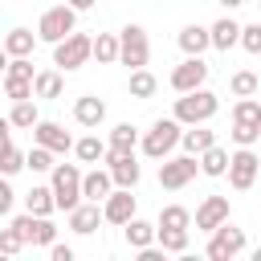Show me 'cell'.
<instances>
[{"label":"cell","instance_id":"cell-34","mask_svg":"<svg viewBox=\"0 0 261 261\" xmlns=\"http://www.w3.org/2000/svg\"><path fill=\"white\" fill-rule=\"evenodd\" d=\"M232 122H261V102L249 94V98H237L232 106Z\"/></svg>","mask_w":261,"mask_h":261},{"label":"cell","instance_id":"cell-26","mask_svg":"<svg viewBox=\"0 0 261 261\" xmlns=\"http://www.w3.org/2000/svg\"><path fill=\"white\" fill-rule=\"evenodd\" d=\"M196 163H200L204 175H224V167H228V151L212 143V147H204V151L196 155Z\"/></svg>","mask_w":261,"mask_h":261},{"label":"cell","instance_id":"cell-45","mask_svg":"<svg viewBox=\"0 0 261 261\" xmlns=\"http://www.w3.org/2000/svg\"><path fill=\"white\" fill-rule=\"evenodd\" d=\"M69 8L73 12H86V8H94V0H69Z\"/></svg>","mask_w":261,"mask_h":261},{"label":"cell","instance_id":"cell-14","mask_svg":"<svg viewBox=\"0 0 261 261\" xmlns=\"http://www.w3.org/2000/svg\"><path fill=\"white\" fill-rule=\"evenodd\" d=\"M220 220H228V196H204V204L196 208V228L212 232Z\"/></svg>","mask_w":261,"mask_h":261},{"label":"cell","instance_id":"cell-6","mask_svg":"<svg viewBox=\"0 0 261 261\" xmlns=\"http://www.w3.org/2000/svg\"><path fill=\"white\" fill-rule=\"evenodd\" d=\"M147 57H151L147 29H143V24H126V29L118 33V61L130 65V69H139V65H147Z\"/></svg>","mask_w":261,"mask_h":261},{"label":"cell","instance_id":"cell-18","mask_svg":"<svg viewBox=\"0 0 261 261\" xmlns=\"http://www.w3.org/2000/svg\"><path fill=\"white\" fill-rule=\"evenodd\" d=\"M73 118H77L82 126H98V122L106 118V102H102V98H94V94H86V98H77V102H73Z\"/></svg>","mask_w":261,"mask_h":261},{"label":"cell","instance_id":"cell-12","mask_svg":"<svg viewBox=\"0 0 261 261\" xmlns=\"http://www.w3.org/2000/svg\"><path fill=\"white\" fill-rule=\"evenodd\" d=\"M29 130H33V139H37L41 147H49L53 155H65V151L73 147V139H69V130H65L61 122H45V118H37Z\"/></svg>","mask_w":261,"mask_h":261},{"label":"cell","instance_id":"cell-31","mask_svg":"<svg viewBox=\"0 0 261 261\" xmlns=\"http://www.w3.org/2000/svg\"><path fill=\"white\" fill-rule=\"evenodd\" d=\"M192 224V212L184 208V204H167L163 212H159V224L155 228H188Z\"/></svg>","mask_w":261,"mask_h":261},{"label":"cell","instance_id":"cell-28","mask_svg":"<svg viewBox=\"0 0 261 261\" xmlns=\"http://www.w3.org/2000/svg\"><path fill=\"white\" fill-rule=\"evenodd\" d=\"M69 151H73L82 163H98V159H102V151H106V143H102L98 135H86V139H77Z\"/></svg>","mask_w":261,"mask_h":261},{"label":"cell","instance_id":"cell-11","mask_svg":"<svg viewBox=\"0 0 261 261\" xmlns=\"http://www.w3.org/2000/svg\"><path fill=\"white\" fill-rule=\"evenodd\" d=\"M204 82H208L204 57H188V61H179V65L171 69V90H175V94H188V90H196V86H204Z\"/></svg>","mask_w":261,"mask_h":261},{"label":"cell","instance_id":"cell-43","mask_svg":"<svg viewBox=\"0 0 261 261\" xmlns=\"http://www.w3.org/2000/svg\"><path fill=\"white\" fill-rule=\"evenodd\" d=\"M12 200H16V192L8 188V175H0V216L12 212Z\"/></svg>","mask_w":261,"mask_h":261},{"label":"cell","instance_id":"cell-7","mask_svg":"<svg viewBox=\"0 0 261 261\" xmlns=\"http://www.w3.org/2000/svg\"><path fill=\"white\" fill-rule=\"evenodd\" d=\"M90 61V37L86 33H65L57 45H53V65H61V69H82Z\"/></svg>","mask_w":261,"mask_h":261},{"label":"cell","instance_id":"cell-33","mask_svg":"<svg viewBox=\"0 0 261 261\" xmlns=\"http://www.w3.org/2000/svg\"><path fill=\"white\" fill-rule=\"evenodd\" d=\"M57 241V228L49 216H33V228H29V245H53Z\"/></svg>","mask_w":261,"mask_h":261},{"label":"cell","instance_id":"cell-23","mask_svg":"<svg viewBox=\"0 0 261 261\" xmlns=\"http://www.w3.org/2000/svg\"><path fill=\"white\" fill-rule=\"evenodd\" d=\"M90 57H98V65H114L118 61V37L114 33H98L90 41Z\"/></svg>","mask_w":261,"mask_h":261},{"label":"cell","instance_id":"cell-48","mask_svg":"<svg viewBox=\"0 0 261 261\" xmlns=\"http://www.w3.org/2000/svg\"><path fill=\"white\" fill-rule=\"evenodd\" d=\"M245 4H257V0H245Z\"/></svg>","mask_w":261,"mask_h":261},{"label":"cell","instance_id":"cell-38","mask_svg":"<svg viewBox=\"0 0 261 261\" xmlns=\"http://www.w3.org/2000/svg\"><path fill=\"white\" fill-rule=\"evenodd\" d=\"M24 167H33V171H49V167H53V151L37 143V147L24 155Z\"/></svg>","mask_w":261,"mask_h":261},{"label":"cell","instance_id":"cell-47","mask_svg":"<svg viewBox=\"0 0 261 261\" xmlns=\"http://www.w3.org/2000/svg\"><path fill=\"white\" fill-rule=\"evenodd\" d=\"M4 65H8V53L0 49V77H4Z\"/></svg>","mask_w":261,"mask_h":261},{"label":"cell","instance_id":"cell-29","mask_svg":"<svg viewBox=\"0 0 261 261\" xmlns=\"http://www.w3.org/2000/svg\"><path fill=\"white\" fill-rule=\"evenodd\" d=\"M24 208H29L33 216H49V212H57V208H53V192H49V188H41V184L24 196Z\"/></svg>","mask_w":261,"mask_h":261},{"label":"cell","instance_id":"cell-37","mask_svg":"<svg viewBox=\"0 0 261 261\" xmlns=\"http://www.w3.org/2000/svg\"><path fill=\"white\" fill-rule=\"evenodd\" d=\"M24 167V151H16L12 143H4L0 147V175H16Z\"/></svg>","mask_w":261,"mask_h":261},{"label":"cell","instance_id":"cell-24","mask_svg":"<svg viewBox=\"0 0 261 261\" xmlns=\"http://www.w3.org/2000/svg\"><path fill=\"white\" fill-rule=\"evenodd\" d=\"M126 90H130V98H155V90H159V77L151 73V69H130V82H126Z\"/></svg>","mask_w":261,"mask_h":261},{"label":"cell","instance_id":"cell-41","mask_svg":"<svg viewBox=\"0 0 261 261\" xmlns=\"http://www.w3.org/2000/svg\"><path fill=\"white\" fill-rule=\"evenodd\" d=\"M20 249H24V241L16 237V228H12V224H8V228H0V257H16Z\"/></svg>","mask_w":261,"mask_h":261},{"label":"cell","instance_id":"cell-21","mask_svg":"<svg viewBox=\"0 0 261 261\" xmlns=\"http://www.w3.org/2000/svg\"><path fill=\"white\" fill-rule=\"evenodd\" d=\"M61 90H65V77H61L57 69L33 73V98H61Z\"/></svg>","mask_w":261,"mask_h":261},{"label":"cell","instance_id":"cell-27","mask_svg":"<svg viewBox=\"0 0 261 261\" xmlns=\"http://www.w3.org/2000/svg\"><path fill=\"white\" fill-rule=\"evenodd\" d=\"M37 118H41V114H37V102H33V98L12 102V110H8V126H20V130H29Z\"/></svg>","mask_w":261,"mask_h":261},{"label":"cell","instance_id":"cell-39","mask_svg":"<svg viewBox=\"0 0 261 261\" xmlns=\"http://www.w3.org/2000/svg\"><path fill=\"white\" fill-rule=\"evenodd\" d=\"M237 45H245L249 53H261V24H241Z\"/></svg>","mask_w":261,"mask_h":261},{"label":"cell","instance_id":"cell-46","mask_svg":"<svg viewBox=\"0 0 261 261\" xmlns=\"http://www.w3.org/2000/svg\"><path fill=\"white\" fill-rule=\"evenodd\" d=\"M216 4H224V8H241L245 0H216Z\"/></svg>","mask_w":261,"mask_h":261},{"label":"cell","instance_id":"cell-42","mask_svg":"<svg viewBox=\"0 0 261 261\" xmlns=\"http://www.w3.org/2000/svg\"><path fill=\"white\" fill-rule=\"evenodd\" d=\"M4 77H24V82H33V61H29V57H8Z\"/></svg>","mask_w":261,"mask_h":261},{"label":"cell","instance_id":"cell-30","mask_svg":"<svg viewBox=\"0 0 261 261\" xmlns=\"http://www.w3.org/2000/svg\"><path fill=\"white\" fill-rule=\"evenodd\" d=\"M155 241L163 253H184L188 249V228H155Z\"/></svg>","mask_w":261,"mask_h":261},{"label":"cell","instance_id":"cell-2","mask_svg":"<svg viewBox=\"0 0 261 261\" xmlns=\"http://www.w3.org/2000/svg\"><path fill=\"white\" fill-rule=\"evenodd\" d=\"M49 192H53V208L69 212L73 204H82V171L73 163H53L49 167Z\"/></svg>","mask_w":261,"mask_h":261},{"label":"cell","instance_id":"cell-15","mask_svg":"<svg viewBox=\"0 0 261 261\" xmlns=\"http://www.w3.org/2000/svg\"><path fill=\"white\" fill-rule=\"evenodd\" d=\"M98 224H102V208H98L94 200H82V204L69 208V228H73L77 237H90Z\"/></svg>","mask_w":261,"mask_h":261},{"label":"cell","instance_id":"cell-8","mask_svg":"<svg viewBox=\"0 0 261 261\" xmlns=\"http://www.w3.org/2000/svg\"><path fill=\"white\" fill-rule=\"evenodd\" d=\"M98 163H106L114 188H130V192H135V184H139V175H143L139 163H135V151H114V147H106Z\"/></svg>","mask_w":261,"mask_h":261},{"label":"cell","instance_id":"cell-13","mask_svg":"<svg viewBox=\"0 0 261 261\" xmlns=\"http://www.w3.org/2000/svg\"><path fill=\"white\" fill-rule=\"evenodd\" d=\"M135 216V196L130 188H110V196L102 200V220L106 224H126Z\"/></svg>","mask_w":261,"mask_h":261},{"label":"cell","instance_id":"cell-4","mask_svg":"<svg viewBox=\"0 0 261 261\" xmlns=\"http://www.w3.org/2000/svg\"><path fill=\"white\" fill-rule=\"evenodd\" d=\"M77 29V12L69 8V4H57V8H45L41 12V20H37V41H49V45H57L65 33H73Z\"/></svg>","mask_w":261,"mask_h":261},{"label":"cell","instance_id":"cell-5","mask_svg":"<svg viewBox=\"0 0 261 261\" xmlns=\"http://www.w3.org/2000/svg\"><path fill=\"white\" fill-rule=\"evenodd\" d=\"M257 171H261V159H257V151H253V147H241V151H232V155H228L224 175H228V184H232L237 192H249V188L257 184Z\"/></svg>","mask_w":261,"mask_h":261},{"label":"cell","instance_id":"cell-10","mask_svg":"<svg viewBox=\"0 0 261 261\" xmlns=\"http://www.w3.org/2000/svg\"><path fill=\"white\" fill-rule=\"evenodd\" d=\"M196 171H200V163H196V155H179V159H163L159 163V184L163 188H188L192 179H196Z\"/></svg>","mask_w":261,"mask_h":261},{"label":"cell","instance_id":"cell-44","mask_svg":"<svg viewBox=\"0 0 261 261\" xmlns=\"http://www.w3.org/2000/svg\"><path fill=\"white\" fill-rule=\"evenodd\" d=\"M45 249H49L53 261H73V249H69V245H57V241H53V245H45Z\"/></svg>","mask_w":261,"mask_h":261},{"label":"cell","instance_id":"cell-9","mask_svg":"<svg viewBox=\"0 0 261 261\" xmlns=\"http://www.w3.org/2000/svg\"><path fill=\"white\" fill-rule=\"evenodd\" d=\"M241 249H245V232H241L237 224L220 220V224L212 228V241H208V257H212V261H232Z\"/></svg>","mask_w":261,"mask_h":261},{"label":"cell","instance_id":"cell-1","mask_svg":"<svg viewBox=\"0 0 261 261\" xmlns=\"http://www.w3.org/2000/svg\"><path fill=\"white\" fill-rule=\"evenodd\" d=\"M216 110H220V94L196 86V90H188L184 98H175V114H171V118H175L179 126H196V122H208Z\"/></svg>","mask_w":261,"mask_h":261},{"label":"cell","instance_id":"cell-19","mask_svg":"<svg viewBox=\"0 0 261 261\" xmlns=\"http://www.w3.org/2000/svg\"><path fill=\"white\" fill-rule=\"evenodd\" d=\"M175 41H179V49H184L188 57H200V53L208 49V29H204V24H184Z\"/></svg>","mask_w":261,"mask_h":261},{"label":"cell","instance_id":"cell-20","mask_svg":"<svg viewBox=\"0 0 261 261\" xmlns=\"http://www.w3.org/2000/svg\"><path fill=\"white\" fill-rule=\"evenodd\" d=\"M33 45H37V33H33V29H8V37H4L0 49H4L8 57H29Z\"/></svg>","mask_w":261,"mask_h":261},{"label":"cell","instance_id":"cell-3","mask_svg":"<svg viewBox=\"0 0 261 261\" xmlns=\"http://www.w3.org/2000/svg\"><path fill=\"white\" fill-rule=\"evenodd\" d=\"M179 130H184V126H179L175 118H155V122H151V130H147V135H143V143H139V147H143V155H151V159H167V155H171V147L179 143Z\"/></svg>","mask_w":261,"mask_h":261},{"label":"cell","instance_id":"cell-17","mask_svg":"<svg viewBox=\"0 0 261 261\" xmlns=\"http://www.w3.org/2000/svg\"><path fill=\"white\" fill-rule=\"evenodd\" d=\"M237 33H241V24L232 20V16H224V20H216L212 29H208V49H232L237 45Z\"/></svg>","mask_w":261,"mask_h":261},{"label":"cell","instance_id":"cell-35","mask_svg":"<svg viewBox=\"0 0 261 261\" xmlns=\"http://www.w3.org/2000/svg\"><path fill=\"white\" fill-rule=\"evenodd\" d=\"M135 143H139V130H135L130 122H118V126L110 130V147H114V151H135Z\"/></svg>","mask_w":261,"mask_h":261},{"label":"cell","instance_id":"cell-32","mask_svg":"<svg viewBox=\"0 0 261 261\" xmlns=\"http://www.w3.org/2000/svg\"><path fill=\"white\" fill-rule=\"evenodd\" d=\"M257 86H261V82H257V73H253V69H237V73L228 77V90H232L237 98H249V94H257Z\"/></svg>","mask_w":261,"mask_h":261},{"label":"cell","instance_id":"cell-22","mask_svg":"<svg viewBox=\"0 0 261 261\" xmlns=\"http://www.w3.org/2000/svg\"><path fill=\"white\" fill-rule=\"evenodd\" d=\"M122 232H126V245H130V249L155 245V224H151V220H139V216H130V220L122 224Z\"/></svg>","mask_w":261,"mask_h":261},{"label":"cell","instance_id":"cell-40","mask_svg":"<svg viewBox=\"0 0 261 261\" xmlns=\"http://www.w3.org/2000/svg\"><path fill=\"white\" fill-rule=\"evenodd\" d=\"M0 82H4V94H8L12 102L33 98V82H24V77H0Z\"/></svg>","mask_w":261,"mask_h":261},{"label":"cell","instance_id":"cell-36","mask_svg":"<svg viewBox=\"0 0 261 261\" xmlns=\"http://www.w3.org/2000/svg\"><path fill=\"white\" fill-rule=\"evenodd\" d=\"M228 135H232V143H237V147H253V143L261 139V122H232V130H228Z\"/></svg>","mask_w":261,"mask_h":261},{"label":"cell","instance_id":"cell-16","mask_svg":"<svg viewBox=\"0 0 261 261\" xmlns=\"http://www.w3.org/2000/svg\"><path fill=\"white\" fill-rule=\"evenodd\" d=\"M110 188H114V179H110V171H106V167H94V171H86V175H82V200L102 204V200L110 196Z\"/></svg>","mask_w":261,"mask_h":261},{"label":"cell","instance_id":"cell-25","mask_svg":"<svg viewBox=\"0 0 261 261\" xmlns=\"http://www.w3.org/2000/svg\"><path fill=\"white\" fill-rule=\"evenodd\" d=\"M179 143H184V151H188V155H200L204 147H212V143H216V135H212V130H204V122H196V126L179 130Z\"/></svg>","mask_w":261,"mask_h":261}]
</instances>
